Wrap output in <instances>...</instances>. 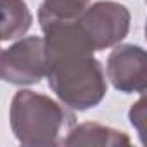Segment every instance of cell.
I'll return each mask as SVG.
<instances>
[{
	"label": "cell",
	"instance_id": "1",
	"mask_svg": "<svg viewBox=\"0 0 147 147\" xmlns=\"http://www.w3.org/2000/svg\"><path fill=\"white\" fill-rule=\"evenodd\" d=\"M11 128L19 144L28 147L62 145L75 126V114L49 95L19 90L11 102Z\"/></svg>",
	"mask_w": 147,
	"mask_h": 147
},
{
	"label": "cell",
	"instance_id": "2",
	"mask_svg": "<svg viewBox=\"0 0 147 147\" xmlns=\"http://www.w3.org/2000/svg\"><path fill=\"white\" fill-rule=\"evenodd\" d=\"M47 80L57 99L73 111H87L107 92L106 73L94 55H64L47 64Z\"/></svg>",
	"mask_w": 147,
	"mask_h": 147
},
{
	"label": "cell",
	"instance_id": "3",
	"mask_svg": "<svg viewBox=\"0 0 147 147\" xmlns=\"http://www.w3.org/2000/svg\"><path fill=\"white\" fill-rule=\"evenodd\" d=\"M76 21L95 52L118 45L130 31V11L113 0L88 5Z\"/></svg>",
	"mask_w": 147,
	"mask_h": 147
},
{
	"label": "cell",
	"instance_id": "4",
	"mask_svg": "<svg viewBox=\"0 0 147 147\" xmlns=\"http://www.w3.org/2000/svg\"><path fill=\"white\" fill-rule=\"evenodd\" d=\"M47 75L42 36H21L0 50V80L12 85H33Z\"/></svg>",
	"mask_w": 147,
	"mask_h": 147
},
{
	"label": "cell",
	"instance_id": "5",
	"mask_svg": "<svg viewBox=\"0 0 147 147\" xmlns=\"http://www.w3.org/2000/svg\"><path fill=\"white\" fill-rule=\"evenodd\" d=\"M106 75L116 90L142 95L147 85L145 50L133 43L114 45L106 62Z\"/></svg>",
	"mask_w": 147,
	"mask_h": 147
},
{
	"label": "cell",
	"instance_id": "6",
	"mask_svg": "<svg viewBox=\"0 0 147 147\" xmlns=\"http://www.w3.org/2000/svg\"><path fill=\"white\" fill-rule=\"evenodd\" d=\"M131 140L125 131L114 130L111 126L100 123H82L75 125L67 137L64 138L62 145H100V147H118V145H130Z\"/></svg>",
	"mask_w": 147,
	"mask_h": 147
},
{
	"label": "cell",
	"instance_id": "7",
	"mask_svg": "<svg viewBox=\"0 0 147 147\" xmlns=\"http://www.w3.org/2000/svg\"><path fill=\"white\" fill-rule=\"evenodd\" d=\"M31 23L33 16L24 0H0V42L24 36Z\"/></svg>",
	"mask_w": 147,
	"mask_h": 147
},
{
	"label": "cell",
	"instance_id": "8",
	"mask_svg": "<svg viewBox=\"0 0 147 147\" xmlns=\"http://www.w3.org/2000/svg\"><path fill=\"white\" fill-rule=\"evenodd\" d=\"M90 5V0H43L38 11V23L75 21Z\"/></svg>",
	"mask_w": 147,
	"mask_h": 147
},
{
	"label": "cell",
	"instance_id": "9",
	"mask_svg": "<svg viewBox=\"0 0 147 147\" xmlns=\"http://www.w3.org/2000/svg\"><path fill=\"white\" fill-rule=\"evenodd\" d=\"M128 118H130L131 126L138 131L140 140L144 142V135H145V99H144V94L135 104H131Z\"/></svg>",
	"mask_w": 147,
	"mask_h": 147
},
{
	"label": "cell",
	"instance_id": "10",
	"mask_svg": "<svg viewBox=\"0 0 147 147\" xmlns=\"http://www.w3.org/2000/svg\"><path fill=\"white\" fill-rule=\"evenodd\" d=\"M0 50H2V49H0Z\"/></svg>",
	"mask_w": 147,
	"mask_h": 147
}]
</instances>
